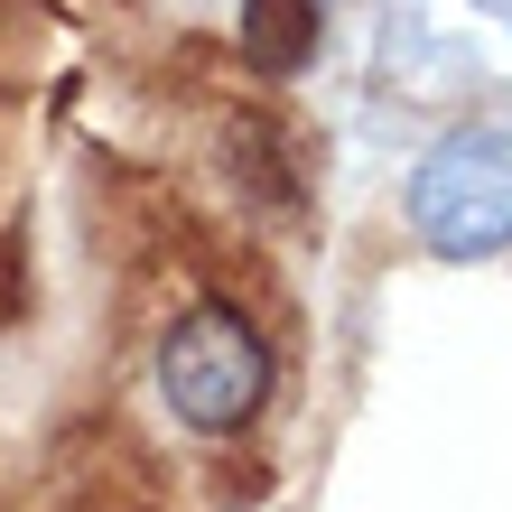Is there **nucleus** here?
<instances>
[{
    "instance_id": "1",
    "label": "nucleus",
    "mask_w": 512,
    "mask_h": 512,
    "mask_svg": "<svg viewBox=\"0 0 512 512\" xmlns=\"http://www.w3.org/2000/svg\"><path fill=\"white\" fill-rule=\"evenodd\" d=\"M410 233L438 261H485L512 243V131H447L410 168Z\"/></svg>"
},
{
    "instance_id": "2",
    "label": "nucleus",
    "mask_w": 512,
    "mask_h": 512,
    "mask_svg": "<svg viewBox=\"0 0 512 512\" xmlns=\"http://www.w3.org/2000/svg\"><path fill=\"white\" fill-rule=\"evenodd\" d=\"M159 391H168V410L187 419V429L233 438V429H252L261 401H270V345L252 336V317H233V308H187L159 336Z\"/></svg>"
},
{
    "instance_id": "3",
    "label": "nucleus",
    "mask_w": 512,
    "mask_h": 512,
    "mask_svg": "<svg viewBox=\"0 0 512 512\" xmlns=\"http://www.w3.org/2000/svg\"><path fill=\"white\" fill-rule=\"evenodd\" d=\"M243 56L261 75H298L317 56V0H243Z\"/></svg>"
}]
</instances>
